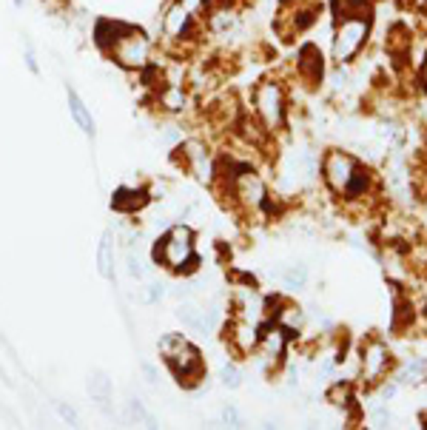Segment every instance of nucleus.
Segmentation results:
<instances>
[{
	"mask_svg": "<svg viewBox=\"0 0 427 430\" xmlns=\"http://www.w3.org/2000/svg\"><path fill=\"white\" fill-rule=\"evenodd\" d=\"M151 262L174 273V277H191L200 271V251H197V234L185 223H174L165 228L157 242L151 245Z\"/></svg>",
	"mask_w": 427,
	"mask_h": 430,
	"instance_id": "obj_1",
	"label": "nucleus"
},
{
	"mask_svg": "<svg viewBox=\"0 0 427 430\" xmlns=\"http://www.w3.org/2000/svg\"><path fill=\"white\" fill-rule=\"evenodd\" d=\"M157 354L163 359V365L168 367V374L174 376L180 387H197L205 379V359H203V350L194 345L185 334H163L157 339Z\"/></svg>",
	"mask_w": 427,
	"mask_h": 430,
	"instance_id": "obj_2",
	"label": "nucleus"
},
{
	"mask_svg": "<svg viewBox=\"0 0 427 430\" xmlns=\"http://www.w3.org/2000/svg\"><path fill=\"white\" fill-rule=\"evenodd\" d=\"M157 26H160V43L177 57L194 46H200V41L205 37V21L188 12L183 0H168Z\"/></svg>",
	"mask_w": 427,
	"mask_h": 430,
	"instance_id": "obj_3",
	"label": "nucleus"
},
{
	"mask_svg": "<svg viewBox=\"0 0 427 430\" xmlns=\"http://www.w3.org/2000/svg\"><path fill=\"white\" fill-rule=\"evenodd\" d=\"M154 52H157V41L137 23H128L126 32L117 37L106 54V60L114 63L126 74H140L143 69H148L154 63Z\"/></svg>",
	"mask_w": 427,
	"mask_h": 430,
	"instance_id": "obj_4",
	"label": "nucleus"
},
{
	"mask_svg": "<svg viewBox=\"0 0 427 430\" xmlns=\"http://www.w3.org/2000/svg\"><path fill=\"white\" fill-rule=\"evenodd\" d=\"M251 109H254L259 126L274 134L285 126V117H288V94L285 86L279 80H262L254 86L251 91Z\"/></svg>",
	"mask_w": 427,
	"mask_h": 430,
	"instance_id": "obj_5",
	"label": "nucleus"
},
{
	"mask_svg": "<svg viewBox=\"0 0 427 430\" xmlns=\"http://www.w3.org/2000/svg\"><path fill=\"white\" fill-rule=\"evenodd\" d=\"M367 26H371V17H359V14L339 17L336 37H334V57H336L339 63L351 60V57L365 46Z\"/></svg>",
	"mask_w": 427,
	"mask_h": 430,
	"instance_id": "obj_6",
	"label": "nucleus"
},
{
	"mask_svg": "<svg viewBox=\"0 0 427 430\" xmlns=\"http://www.w3.org/2000/svg\"><path fill=\"white\" fill-rule=\"evenodd\" d=\"M174 160H180V166L197 180L214 183V160L208 154V146L197 137H188V140L183 137V143L174 146Z\"/></svg>",
	"mask_w": 427,
	"mask_h": 430,
	"instance_id": "obj_7",
	"label": "nucleus"
},
{
	"mask_svg": "<svg viewBox=\"0 0 427 430\" xmlns=\"http://www.w3.org/2000/svg\"><path fill=\"white\" fill-rule=\"evenodd\" d=\"M151 188L148 185H117L111 191V211H117V214H126V217H137V214H143L148 205H151Z\"/></svg>",
	"mask_w": 427,
	"mask_h": 430,
	"instance_id": "obj_8",
	"label": "nucleus"
},
{
	"mask_svg": "<svg viewBox=\"0 0 427 430\" xmlns=\"http://www.w3.org/2000/svg\"><path fill=\"white\" fill-rule=\"evenodd\" d=\"M354 168H356V160L354 157H347V154H342V151H331L322 160V177H325V183L331 185L334 191L342 194L345 185H347V180H351Z\"/></svg>",
	"mask_w": 427,
	"mask_h": 430,
	"instance_id": "obj_9",
	"label": "nucleus"
},
{
	"mask_svg": "<svg viewBox=\"0 0 427 430\" xmlns=\"http://www.w3.org/2000/svg\"><path fill=\"white\" fill-rule=\"evenodd\" d=\"M225 342L231 345V350L240 357L245 354H254L257 345H259V328L251 325L248 319H234L225 325Z\"/></svg>",
	"mask_w": 427,
	"mask_h": 430,
	"instance_id": "obj_10",
	"label": "nucleus"
},
{
	"mask_svg": "<svg viewBox=\"0 0 427 430\" xmlns=\"http://www.w3.org/2000/svg\"><path fill=\"white\" fill-rule=\"evenodd\" d=\"M66 106H69V117L74 120V126L80 128L89 140H94L97 137V120L91 114V106L83 100V94L77 91L71 83H66Z\"/></svg>",
	"mask_w": 427,
	"mask_h": 430,
	"instance_id": "obj_11",
	"label": "nucleus"
},
{
	"mask_svg": "<svg viewBox=\"0 0 427 430\" xmlns=\"http://www.w3.org/2000/svg\"><path fill=\"white\" fill-rule=\"evenodd\" d=\"M126 26L128 21H120V17H97L91 23V46L106 57L108 49L117 43V37L126 32Z\"/></svg>",
	"mask_w": 427,
	"mask_h": 430,
	"instance_id": "obj_12",
	"label": "nucleus"
},
{
	"mask_svg": "<svg viewBox=\"0 0 427 430\" xmlns=\"http://www.w3.org/2000/svg\"><path fill=\"white\" fill-rule=\"evenodd\" d=\"M86 390H89V396H91V402L103 410V414H108V416H114V407L108 405L111 399H114V382H111V376L106 374V370H91L89 374V379H86Z\"/></svg>",
	"mask_w": 427,
	"mask_h": 430,
	"instance_id": "obj_13",
	"label": "nucleus"
},
{
	"mask_svg": "<svg viewBox=\"0 0 427 430\" xmlns=\"http://www.w3.org/2000/svg\"><path fill=\"white\" fill-rule=\"evenodd\" d=\"M297 74L305 83H316L322 77V52L314 43H305L297 52Z\"/></svg>",
	"mask_w": 427,
	"mask_h": 430,
	"instance_id": "obj_14",
	"label": "nucleus"
},
{
	"mask_svg": "<svg viewBox=\"0 0 427 430\" xmlns=\"http://www.w3.org/2000/svg\"><path fill=\"white\" fill-rule=\"evenodd\" d=\"M94 262H97V273H100V280L114 282L117 268H114V234L111 231L100 234V242H97V251H94Z\"/></svg>",
	"mask_w": 427,
	"mask_h": 430,
	"instance_id": "obj_15",
	"label": "nucleus"
},
{
	"mask_svg": "<svg viewBox=\"0 0 427 430\" xmlns=\"http://www.w3.org/2000/svg\"><path fill=\"white\" fill-rule=\"evenodd\" d=\"M174 314H177V319H180L183 328H188V330H197V334H203V330L208 328V310H205L203 305H197V302H191V299L180 302Z\"/></svg>",
	"mask_w": 427,
	"mask_h": 430,
	"instance_id": "obj_16",
	"label": "nucleus"
},
{
	"mask_svg": "<svg viewBox=\"0 0 427 430\" xmlns=\"http://www.w3.org/2000/svg\"><path fill=\"white\" fill-rule=\"evenodd\" d=\"M126 422L137 425V427H160V419L146 407V402L140 396H128V402H126Z\"/></svg>",
	"mask_w": 427,
	"mask_h": 430,
	"instance_id": "obj_17",
	"label": "nucleus"
},
{
	"mask_svg": "<svg viewBox=\"0 0 427 430\" xmlns=\"http://www.w3.org/2000/svg\"><path fill=\"white\" fill-rule=\"evenodd\" d=\"M54 410H57V416H60L63 425H69V427H77V425H80V414H77V410H74L69 402L54 399Z\"/></svg>",
	"mask_w": 427,
	"mask_h": 430,
	"instance_id": "obj_18",
	"label": "nucleus"
},
{
	"mask_svg": "<svg viewBox=\"0 0 427 430\" xmlns=\"http://www.w3.org/2000/svg\"><path fill=\"white\" fill-rule=\"evenodd\" d=\"M126 273L131 280H143L146 277V268H143V260H140V253H134V248L126 251Z\"/></svg>",
	"mask_w": 427,
	"mask_h": 430,
	"instance_id": "obj_19",
	"label": "nucleus"
},
{
	"mask_svg": "<svg viewBox=\"0 0 427 430\" xmlns=\"http://www.w3.org/2000/svg\"><path fill=\"white\" fill-rule=\"evenodd\" d=\"M305 280H308V273H305L302 265H290V268L282 271V282H285L288 288H302Z\"/></svg>",
	"mask_w": 427,
	"mask_h": 430,
	"instance_id": "obj_20",
	"label": "nucleus"
},
{
	"mask_svg": "<svg viewBox=\"0 0 427 430\" xmlns=\"http://www.w3.org/2000/svg\"><path fill=\"white\" fill-rule=\"evenodd\" d=\"M163 297H165V291H163L160 282H148V285L140 291V302H143V305H160Z\"/></svg>",
	"mask_w": 427,
	"mask_h": 430,
	"instance_id": "obj_21",
	"label": "nucleus"
},
{
	"mask_svg": "<svg viewBox=\"0 0 427 430\" xmlns=\"http://www.w3.org/2000/svg\"><path fill=\"white\" fill-rule=\"evenodd\" d=\"M23 66H26V69H29V74H34V77H41V74H43L41 63H37V52H34V46H32L29 37L23 41Z\"/></svg>",
	"mask_w": 427,
	"mask_h": 430,
	"instance_id": "obj_22",
	"label": "nucleus"
},
{
	"mask_svg": "<svg viewBox=\"0 0 427 430\" xmlns=\"http://www.w3.org/2000/svg\"><path fill=\"white\" fill-rule=\"evenodd\" d=\"M220 379H222V385L225 387H240V382H242V374H240V367L234 365V362H228V365H222V370H220Z\"/></svg>",
	"mask_w": 427,
	"mask_h": 430,
	"instance_id": "obj_23",
	"label": "nucleus"
},
{
	"mask_svg": "<svg viewBox=\"0 0 427 430\" xmlns=\"http://www.w3.org/2000/svg\"><path fill=\"white\" fill-rule=\"evenodd\" d=\"M222 422H225L228 427H242V425H245V422H242V416H240V410H237L234 405L222 407Z\"/></svg>",
	"mask_w": 427,
	"mask_h": 430,
	"instance_id": "obj_24",
	"label": "nucleus"
},
{
	"mask_svg": "<svg viewBox=\"0 0 427 430\" xmlns=\"http://www.w3.org/2000/svg\"><path fill=\"white\" fill-rule=\"evenodd\" d=\"M140 374H143L146 385H157V379H160L157 365H151V362H140Z\"/></svg>",
	"mask_w": 427,
	"mask_h": 430,
	"instance_id": "obj_25",
	"label": "nucleus"
},
{
	"mask_svg": "<svg viewBox=\"0 0 427 430\" xmlns=\"http://www.w3.org/2000/svg\"><path fill=\"white\" fill-rule=\"evenodd\" d=\"M12 6H14V9H23V6H26V0H12Z\"/></svg>",
	"mask_w": 427,
	"mask_h": 430,
	"instance_id": "obj_26",
	"label": "nucleus"
},
{
	"mask_svg": "<svg viewBox=\"0 0 427 430\" xmlns=\"http://www.w3.org/2000/svg\"><path fill=\"white\" fill-rule=\"evenodd\" d=\"M234 3H237V0H234Z\"/></svg>",
	"mask_w": 427,
	"mask_h": 430,
	"instance_id": "obj_27",
	"label": "nucleus"
}]
</instances>
